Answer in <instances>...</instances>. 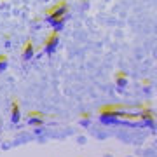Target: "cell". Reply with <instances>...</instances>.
<instances>
[{
	"mask_svg": "<svg viewBox=\"0 0 157 157\" xmlns=\"http://www.w3.org/2000/svg\"><path fill=\"white\" fill-rule=\"evenodd\" d=\"M33 45H32V42H28L26 44V47H25V51H23V59L25 61H30L32 58H33Z\"/></svg>",
	"mask_w": 157,
	"mask_h": 157,
	"instance_id": "obj_6",
	"label": "cell"
},
{
	"mask_svg": "<svg viewBox=\"0 0 157 157\" xmlns=\"http://www.w3.org/2000/svg\"><path fill=\"white\" fill-rule=\"evenodd\" d=\"M42 133H44V129H42V128H37V129H35V135H37V136L42 135Z\"/></svg>",
	"mask_w": 157,
	"mask_h": 157,
	"instance_id": "obj_9",
	"label": "cell"
},
{
	"mask_svg": "<svg viewBox=\"0 0 157 157\" xmlns=\"http://www.w3.org/2000/svg\"><path fill=\"white\" fill-rule=\"evenodd\" d=\"M128 77H126V75H122V73H121V75H117V77H115V84H117V87L121 91L124 89V87H126V86H128Z\"/></svg>",
	"mask_w": 157,
	"mask_h": 157,
	"instance_id": "obj_7",
	"label": "cell"
},
{
	"mask_svg": "<svg viewBox=\"0 0 157 157\" xmlns=\"http://www.w3.org/2000/svg\"><path fill=\"white\" fill-rule=\"evenodd\" d=\"M45 121H44V117L40 115V113H32L28 117V124L30 126H42Z\"/></svg>",
	"mask_w": 157,
	"mask_h": 157,
	"instance_id": "obj_4",
	"label": "cell"
},
{
	"mask_svg": "<svg viewBox=\"0 0 157 157\" xmlns=\"http://www.w3.org/2000/svg\"><path fill=\"white\" fill-rule=\"evenodd\" d=\"M68 17V6L67 4H58L47 12V16H45V21L47 19H67Z\"/></svg>",
	"mask_w": 157,
	"mask_h": 157,
	"instance_id": "obj_1",
	"label": "cell"
},
{
	"mask_svg": "<svg viewBox=\"0 0 157 157\" xmlns=\"http://www.w3.org/2000/svg\"><path fill=\"white\" fill-rule=\"evenodd\" d=\"M19 121H21V112H19V107L14 103V105H12V112H11V122L17 124Z\"/></svg>",
	"mask_w": 157,
	"mask_h": 157,
	"instance_id": "obj_5",
	"label": "cell"
},
{
	"mask_svg": "<svg viewBox=\"0 0 157 157\" xmlns=\"http://www.w3.org/2000/svg\"><path fill=\"white\" fill-rule=\"evenodd\" d=\"M6 68H7V59H6L4 56H0V73L4 72Z\"/></svg>",
	"mask_w": 157,
	"mask_h": 157,
	"instance_id": "obj_8",
	"label": "cell"
},
{
	"mask_svg": "<svg viewBox=\"0 0 157 157\" xmlns=\"http://www.w3.org/2000/svg\"><path fill=\"white\" fill-rule=\"evenodd\" d=\"M58 45H59V37L58 35H52L47 42H45V45H44V52L45 54H54L56 52V49H58Z\"/></svg>",
	"mask_w": 157,
	"mask_h": 157,
	"instance_id": "obj_2",
	"label": "cell"
},
{
	"mask_svg": "<svg viewBox=\"0 0 157 157\" xmlns=\"http://www.w3.org/2000/svg\"><path fill=\"white\" fill-rule=\"evenodd\" d=\"M65 21H67V19H47L45 23H47L54 32H61V30L65 28Z\"/></svg>",
	"mask_w": 157,
	"mask_h": 157,
	"instance_id": "obj_3",
	"label": "cell"
},
{
	"mask_svg": "<svg viewBox=\"0 0 157 157\" xmlns=\"http://www.w3.org/2000/svg\"><path fill=\"white\" fill-rule=\"evenodd\" d=\"M45 2H47V0H45Z\"/></svg>",
	"mask_w": 157,
	"mask_h": 157,
	"instance_id": "obj_10",
	"label": "cell"
}]
</instances>
